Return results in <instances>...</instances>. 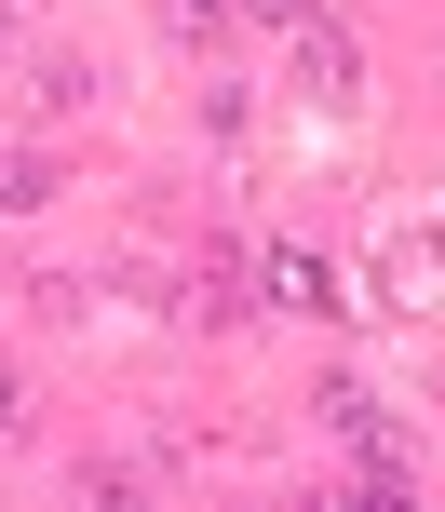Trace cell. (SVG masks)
I'll list each match as a JSON object with an SVG mask.
<instances>
[{"instance_id": "6da1fadb", "label": "cell", "mask_w": 445, "mask_h": 512, "mask_svg": "<svg viewBox=\"0 0 445 512\" xmlns=\"http://www.w3.org/2000/svg\"><path fill=\"white\" fill-rule=\"evenodd\" d=\"M324 418H338V432L365 445V459H405V445H392V405H378L365 378H338V391H324Z\"/></svg>"}, {"instance_id": "7a4b0ae2", "label": "cell", "mask_w": 445, "mask_h": 512, "mask_svg": "<svg viewBox=\"0 0 445 512\" xmlns=\"http://www.w3.org/2000/svg\"><path fill=\"white\" fill-rule=\"evenodd\" d=\"M270 310H338V270H324V256H270Z\"/></svg>"}, {"instance_id": "3957f363", "label": "cell", "mask_w": 445, "mask_h": 512, "mask_svg": "<svg viewBox=\"0 0 445 512\" xmlns=\"http://www.w3.org/2000/svg\"><path fill=\"white\" fill-rule=\"evenodd\" d=\"M297 81L311 95H351V27H297Z\"/></svg>"}, {"instance_id": "277c9868", "label": "cell", "mask_w": 445, "mask_h": 512, "mask_svg": "<svg viewBox=\"0 0 445 512\" xmlns=\"http://www.w3.org/2000/svg\"><path fill=\"white\" fill-rule=\"evenodd\" d=\"M14 418H27V391H14V378H0V445H14Z\"/></svg>"}]
</instances>
